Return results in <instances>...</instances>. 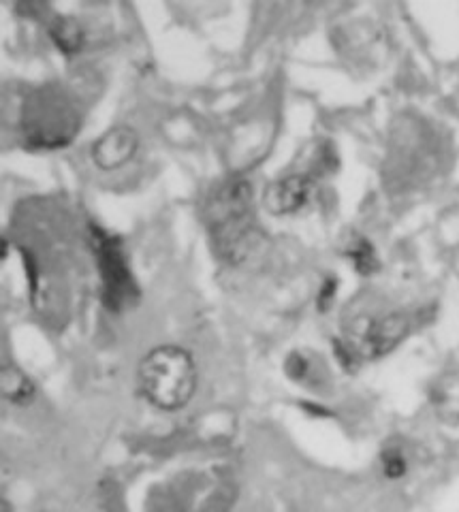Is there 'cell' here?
<instances>
[{
	"instance_id": "6da1fadb",
	"label": "cell",
	"mask_w": 459,
	"mask_h": 512,
	"mask_svg": "<svg viewBox=\"0 0 459 512\" xmlns=\"http://www.w3.org/2000/svg\"><path fill=\"white\" fill-rule=\"evenodd\" d=\"M205 227L220 261L240 265L257 246V216L248 180H229L205 205Z\"/></svg>"
},
{
	"instance_id": "7a4b0ae2",
	"label": "cell",
	"mask_w": 459,
	"mask_h": 512,
	"mask_svg": "<svg viewBox=\"0 0 459 512\" xmlns=\"http://www.w3.org/2000/svg\"><path fill=\"white\" fill-rule=\"evenodd\" d=\"M139 389L163 412H178L197 393L199 372L191 352L176 344L152 348L139 363Z\"/></svg>"
},
{
	"instance_id": "3957f363",
	"label": "cell",
	"mask_w": 459,
	"mask_h": 512,
	"mask_svg": "<svg viewBox=\"0 0 459 512\" xmlns=\"http://www.w3.org/2000/svg\"><path fill=\"white\" fill-rule=\"evenodd\" d=\"M79 111L71 96L60 88H39L22 109V133L28 148H65L79 131Z\"/></svg>"
},
{
	"instance_id": "277c9868",
	"label": "cell",
	"mask_w": 459,
	"mask_h": 512,
	"mask_svg": "<svg viewBox=\"0 0 459 512\" xmlns=\"http://www.w3.org/2000/svg\"><path fill=\"white\" fill-rule=\"evenodd\" d=\"M90 248L94 256H97L107 308H112L114 312L133 308L139 299V288L131 274V267L129 261H126V252L120 239L97 227V224H92Z\"/></svg>"
},
{
	"instance_id": "5b68a950",
	"label": "cell",
	"mask_w": 459,
	"mask_h": 512,
	"mask_svg": "<svg viewBox=\"0 0 459 512\" xmlns=\"http://www.w3.org/2000/svg\"><path fill=\"white\" fill-rule=\"evenodd\" d=\"M408 331L410 320L400 312L368 318L363 316L351 325L344 344L353 352L357 361H374L389 355L395 346H400Z\"/></svg>"
},
{
	"instance_id": "8992f818",
	"label": "cell",
	"mask_w": 459,
	"mask_h": 512,
	"mask_svg": "<svg viewBox=\"0 0 459 512\" xmlns=\"http://www.w3.org/2000/svg\"><path fill=\"white\" fill-rule=\"evenodd\" d=\"M139 148V135L131 126H114L105 131L97 141L92 143L90 156L92 163L103 171H116L129 165Z\"/></svg>"
},
{
	"instance_id": "52a82bcc",
	"label": "cell",
	"mask_w": 459,
	"mask_h": 512,
	"mask_svg": "<svg viewBox=\"0 0 459 512\" xmlns=\"http://www.w3.org/2000/svg\"><path fill=\"white\" fill-rule=\"evenodd\" d=\"M312 190L314 184L308 175L293 173L267 186L263 195V205L265 210L274 216H291L302 210V207H306V203L312 197Z\"/></svg>"
},
{
	"instance_id": "ba28073f",
	"label": "cell",
	"mask_w": 459,
	"mask_h": 512,
	"mask_svg": "<svg viewBox=\"0 0 459 512\" xmlns=\"http://www.w3.org/2000/svg\"><path fill=\"white\" fill-rule=\"evenodd\" d=\"M430 402L440 421L459 425V376L445 374L436 378L430 389Z\"/></svg>"
},
{
	"instance_id": "9c48e42d",
	"label": "cell",
	"mask_w": 459,
	"mask_h": 512,
	"mask_svg": "<svg viewBox=\"0 0 459 512\" xmlns=\"http://www.w3.org/2000/svg\"><path fill=\"white\" fill-rule=\"evenodd\" d=\"M0 389L7 402L15 406H28L37 397V384L18 365H5L0 374Z\"/></svg>"
},
{
	"instance_id": "30bf717a",
	"label": "cell",
	"mask_w": 459,
	"mask_h": 512,
	"mask_svg": "<svg viewBox=\"0 0 459 512\" xmlns=\"http://www.w3.org/2000/svg\"><path fill=\"white\" fill-rule=\"evenodd\" d=\"M50 37L58 50L67 58H73L84 47V28L75 18H56L50 26Z\"/></svg>"
},
{
	"instance_id": "8fae6325",
	"label": "cell",
	"mask_w": 459,
	"mask_h": 512,
	"mask_svg": "<svg viewBox=\"0 0 459 512\" xmlns=\"http://www.w3.org/2000/svg\"><path fill=\"white\" fill-rule=\"evenodd\" d=\"M351 256V263L357 274L361 276H374L378 269H381V261H378V254L368 239H357V242L348 250Z\"/></svg>"
},
{
	"instance_id": "7c38bea8",
	"label": "cell",
	"mask_w": 459,
	"mask_h": 512,
	"mask_svg": "<svg viewBox=\"0 0 459 512\" xmlns=\"http://www.w3.org/2000/svg\"><path fill=\"white\" fill-rule=\"evenodd\" d=\"M408 472V459L402 453V448L389 446L383 453V474L389 480H400Z\"/></svg>"
},
{
	"instance_id": "4fadbf2b",
	"label": "cell",
	"mask_w": 459,
	"mask_h": 512,
	"mask_svg": "<svg viewBox=\"0 0 459 512\" xmlns=\"http://www.w3.org/2000/svg\"><path fill=\"white\" fill-rule=\"evenodd\" d=\"M336 293H338V280L336 278H327L321 286L319 291V297H316V306H319L321 312H327L331 303H334L336 299Z\"/></svg>"
},
{
	"instance_id": "5bb4252c",
	"label": "cell",
	"mask_w": 459,
	"mask_h": 512,
	"mask_svg": "<svg viewBox=\"0 0 459 512\" xmlns=\"http://www.w3.org/2000/svg\"><path fill=\"white\" fill-rule=\"evenodd\" d=\"M7 252H9V239L7 237H3V252H0V259H7Z\"/></svg>"
}]
</instances>
